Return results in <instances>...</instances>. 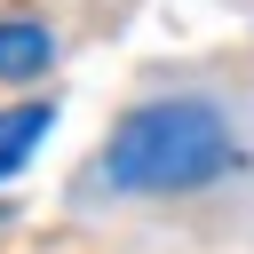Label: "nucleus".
Returning a JSON list of instances; mask_svg holds the SVG:
<instances>
[{
    "label": "nucleus",
    "mask_w": 254,
    "mask_h": 254,
    "mask_svg": "<svg viewBox=\"0 0 254 254\" xmlns=\"http://www.w3.org/2000/svg\"><path fill=\"white\" fill-rule=\"evenodd\" d=\"M230 159H238V143H230L222 103L159 95L111 127V143L95 151V183L119 198H175V190H206L214 175H230Z\"/></svg>",
    "instance_id": "1"
},
{
    "label": "nucleus",
    "mask_w": 254,
    "mask_h": 254,
    "mask_svg": "<svg viewBox=\"0 0 254 254\" xmlns=\"http://www.w3.org/2000/svg\"><path fill=\"white\" fill-rule=\"evenodd\" d=\"M56 64V32L40 16H0V87H24Z\"/></svg>",
    "instance_id": "2"
},
{
    "label": "nucleus",
    "mask_w": 254,
    "mask_h": 254,
    "mask_svg": "<svg viewBox=\"0 0 254 254\" xmlns=\"http://www.w3.org/2000/svg\"><path fill=\"white\" fill-rule=\"evenodd\" d=\"M48 127H56V111H48V103H16V111H0V183H8V175H24V159L48 143Z\"/></svg>",
    "instance_id": "3"
}]
</instances>
